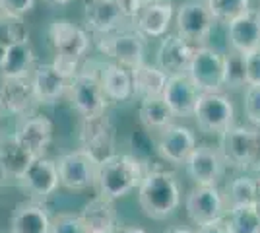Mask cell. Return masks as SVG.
<instances>
[{
    "mask_svg": "<svg viewBox=\"0 0 260 233\" xmlns=\"http://www.w3.org/2000/svg\"><path fill=\"white\" fill-rule=\"evenodd\" d=\"M128 22L120 8L119 0H86L84 2V23L93 35H107L122 29Z\"/></svg>",
    "mask_w": 260,
    "mask_h": 233,
    "instance_id": "16",
    "label": "cell"
},
{
    "mask_svg": "<svg viewBox=\"0 0 260 233\" xmlns=\"http://www.w3.org/2000/svg\"><path fill=\"white\" fill-rule=\"evenodd\" d=\"M247 86V55L231 49L225 53V70H223V88L241 89Z\"/></svg>",
    "mask_w": 260,
    "mask_h": 233,
    "instance_id": "34",
    "label": "cell"
},
{
    "mask_svg": "<svg viewBox=\"0 0 260 233\" xmlns=\"http://www.w3.org/2000/svg\"><path fill=\"white\" fill-rule=\"evenodd\" d=\"M165 233H196V231L188 229V227H171V229H167Z\"/></svg>",
    "mask_w": 260,
    "mask_h": 233,
    "instance_id": "43",
    "label": "cell"
},
{
    "mask_svg": "<svg viewBox=\"0 0 260 233\" xmlns=\"http://www.w3.org/2000/svg\"><path fill=\"white\" fill-rule=\"evenodd\" d=\"M51 233H86L80 214H58L53 218Z\"/></svg>",
    "mask_w": 260,
    "mask_h": 233,
    "instance_id": "37",
    "label": "cell"
},
{
    "mask_svg": "<svg viewBox=\"0 0 260 233\" xmlns=\"http://www.w3.org/2000/svg\"><path fill=\"white\" fill-rule=\"evenodd\" d=\"M223 70H225V53L208 45H198L186 74L192 78V82L200 91H221Z\"/></svg>",
    "mask_w": 260,
    "mask_h": 233,
    "instance_id": "11",
    "label": "cell"
},
{
    "mask_svg": "<svg viewBox=\"0 0 260 233\" xmlns=\"http://www.w3.org/2000/svg\"><path fill=\"white\" fill-rule=\"evenodd\" d=\"M80 218L84 222L86 233H117V212L113 206V200L98 194L89 200L80 212Z\"/></svg>",
    "mask_w": 260,
    "mask_h": 233,
    "instance_id": "26",
    "label": "cell"
},
{
    "mask_svg": "<svg viewBox=\"0 0 260 233\" xmlns=\"http://www.w3.org/2000/svg\"><path fill=\"white\" fill-rule=\"evenodd\" d=\"M2 179H4V177H2V173H0V185H2Z\"/></svg>",
    "mask_w": 260,
    "mask_h": 233,
    "instance_id": "49",
    "label": "cell"
},
{
    "mask_svg": "<svg viewBox=\"0 0 260 233\" xmlns=\"http://www.w3.org/2000/svg\"><path fill=\"white\" fill-rule=\"evenodd\" d=\"M219 152L225 163L237 169H254L258 155V130L256 126L233 124L219 134Z\"/></svg>",
    "mask_w": 260,
    "mask_h": 233,
    "instance_id": "5",
    "label": "cell"
},
{
    "mask_svg": "<svg viewBox=\"0 0 260 233\" xmlns=\"http://www.w3.org/2000/svg\"><path fill=\"white\" fill-rule=\"evenodd\" d=\"M117 233H146V231L140 229V227H119Z\"/></svg>",
    "mask_w": 260,
    "mask_h": 233,
    "instance_id": "42",
    "label": "cell"
},
{
    "mask_svg": "<svg viewBox=\"0 0 260 233\" xmlns=\"http://www.w3.org/2000/svg\"><path fill=\"white\" fill-rule=\"evenodd\" d=\"M35 51L31 41L12 45L0 60V76L2 78H23L31 76L35 70Z\"/></svg>",
    "mask_w": 260,
    "mask_h": 233,
    "instance_id": "28",
    "label": "cell"
},
{
    "mask_svg": "<svg viewBox=\"0 0 260 233\" xmlns=\"http://www.w3.org/2000/svg\"><path fill=\"white\" fill-rule=\"evenodd\" d=\"M256 12H258V18H260V6H258V10H256Z\"/></svg>",
    "mask_w": 260,
    "mask_h": 233,
    "instance_id": "50",
    "label": "cell"
},
{
    "mask_svg": "<svg viewBox=\"0 0 260 233\" xmlns=\"http://www.w3.org/2000/svg\"><path fill=\"white\" fill-rule=\"evenodd\" d=\"M60 187L68 190H86L95 187L99 159L84 148L62 154L56 159Z\"/></svg>",
    "mask_w": 260,
    "mask_h": 233,
    "instance_id": "7",
    "label": "cell"
},
{
    "mask_svg": "<svg viewBox=\"0 0 260 233\" xmlns=\"http://www.w3.org/2000/svg\"><path fill=\"white\" fill-rule=\"evenodd\" d=\"M138 119H140L144 128L159 132V130H163L167 124L173 122L175 115H173V111L169 109L167 101L163 99V95H157V97H146V99H140Z\"/></svg>",
    "mask_w": 260,
    "mask_h": 233,
    "instance_id": "30",
    "label": "cell"
},
{
    "mask_svg": "<svg viewBox=\"0 0 260 233\" xmlns=\"http://www.w3.org/2000/svg\"><path fill=\"white\" fill-rule=\"evenodd\" d=\"M223 196L228 202V208L254 204V200H256V179L249 177V175L233 179L228 185Z\"/></svg>",
    "mask_w": 260,
    "mask_h": 233,
    "instance_id": "32",
    "label": "cell"
},
{
    "mask_svg": "<svg viewBox=\"0 0 260 233\" xmlns=\"http://www.w3.org/2000/svg\"><path fill=\"white\" fill-rule=\"evenodd\" d=\"M144 175H146L144 165L136 155L115 152L99 159L95 189L98 194L115 202L138 189Z\"/></svg>",
    "mask_w": 260,
    "mask_h": 233,
    "instance_id": "1",
    "label": "cell"
},
{
    "mask_svg": "<svg viewBox=\"0 0 260 233\" xmlns=\"http://www.w3.org/2000/svg\"><path fill=\"white\" fill-rule=\"evenodd\" d=\"M200 93L202 91L198 89V86L188 74H175V76L167 78V84L163 89V99L167 101L175 117L188 119V117H194Z\"/></svg>",
    "mask_w": 260,
    "mask_h": 233,
    "instance_id": "18",
    "label": "cell"
},
{
    "mask_svg": "<svg viewBox=\"0 0 260 233\" xmlns=\"http://www.w3.org/2000/svg\"><path fill=\"white\" fill-rule=\"evenodd\" d=\"M223 220L228 223L229 233H260V220L252 204L228 208Z\"/></svg>",
    "mask_w": 260,
    "mask_h": 233,
    "instance_id": "33",
    "label": "cell"
},
{
    "mask_svg": "<svg viewBox=\"0 0 260 233\" xmlns=\"http://www.w3.org/2000/svg\"><path fill=\"white\" fill-rule=\"evenodd\" d=\"M196 233H229V227H228V223H225V220L221 218V220H216V222L200 225Z\"/></svg>",
    "mask_w": 260,
    "mask_h": 233,
    "instance_id": "41",
    "label": "cell"
},
{
    "mask_svg": "<svg viewBox=\"0 0 260 233\" xmlns=\"http://www.w3.org/2000/svg\"><path fill=\"white\" fill-rule=\"evenodd\" d=\"M173 20V4L169 0H152L134 20V29L144 37H163Z\"/></svg>",
    "mask_w": 260,
    "mask_h": 233,
    "instance_id": "24",
    "label": "cell"
},
{
    "mask_svg": "<svg viewBox=\"0 0 260 233\" xmlns=\"http://www.w3.org/2000/svg\"><path fill=\"white\" fill-rule=\"evenodd\" d=\"M225 159L219 148L210 144H196L192 154L188 155L184 169L196 185H217L225 171Z\"/></svg>",
    "mask_w": 260,
    "mask_h": 233,
    "instance_id": "15",
    "label": "cell"
},
{
    "mask_svg": "<svg viewBox=\"0 0 260 233\" xmlns=\"http://www.w3.org/2000/svg\"><path fill=\"white\" fill-rule=\"evenodd\" d=\"M101 86L107 99L113 103H124L130 97H134L132 74L128 68L120 66L117 62L101 64Z\"/></svg>",
    "mask_w": 260,
    "mask_h": 233,
    "instance_id": "27",
    "label": "cell"
},
{
    "mask_svg": "<svg viewBox=\"0 0 260 233\" xmlns=\"http://www.w3.org/2000/svg\"><path fill=\"white\" fill-rule=\"evenodd\" d=\"M194 148L196 134L184 124L171 122L163 130L157 132L155 150H157V154H159L163 161H167L171 165H184Z\"/></svg>",
    "mask_w": 260,
    "mask_h": 233,
    "instance_id": "14",
    "label": "cell"
},
{
    "mask_svg": "<svg viewBox=\"0 0 260 233\" xmlns=\"http://www.w3.org/2000/svg\"><path fill=\"white\" fill-rule=\"evenodd\" d=\"M194 119L204 134L219 136L235 124V107L221 91H202L196 103Z\"/></svg>",
    "mask_w": 260,
    "mask_h": 233,
    "instance_id": "6",
    "label": "cell"
},
{
    "mask_svg": "<svg viewBox=\"0 0 260 233\" xmlns=\"http://www.w3.org/2000/svg\"><path fill=\"white\" fill-rule=\"evenodd\" d=\"M2 86H4V78L0 76V97H2Z\"/></svg>",
    "mask_w": 260,
    "mask_h": 233,
    "instance_id": "48",
    "label": "cell"
},
{
    "mask_svg": "<svg viewBox=\"0 0 260 233\" xmlns=\"http://www.w3.org/2000/svg\"><path fill=\"white\" fill-rule=\"evenodd\" d=\"M196 51V45L188 43L179 34H165L155 53V64L167 76L186 74L190 60Z\"/></svg>",
    "mask_w": 260,
    "mask_h": 233,
    "instance_id": "17",
    "label": "cell"
},
{
    "mask_svg": "<svg viewBox=\"0 0 260 233\" xmlns=\"http://www.w3.org/2000/svg\"><path fill=\"white\" fill-rule=\"evenodd\" d=\"M53 132L54 126L51 119H47L43 115H29L20 121L16 126L14 134L18 136V140L22 142L35 157L47 155V150L53 142Z\"/></svg>",
    "mask_w": 260,
    "mask_h": 233,
    "instance_id": "21",
    "label": "cell"
},
{
    "mask_svg": "<svg viewBox=\"0 0 260 233\" xmlns=\"http://www.w3.org/2000/svg\"><path fill=\"white\" fill-rule=\"evenodd\" d=\"M51 229L53 218L41 200H23L12 212L8 233H51Z\"/></svg>",
    "mask_w": 260,
    "mask_h": 233,
    "instance_id": "20",
    "label": "cell"
},
{
    "mask_svg": "<svg viewBox=\"0 0 260 233\" xmlns=\"http://www.w3.org/2000/svg\"><path fill=\"white\" fill-rule=\"evenodd\" d=\"M27 39H29V29L23 22V18L8 16L0 12V60L12 45L22 43Z\"/></svg>",
    "mask_w": 260,
    "mask_h": 233,
    "instance_id": "31",
    "label": "cell"
},
{
    "mask_svg": "<svg viewBox=\"0 0 260 233\" xmlns=\"http://www.w3.org/2000/svg\"><path fill=\"white\" fill-rule=\"evenodd\" d=\"M47 2H51V4H56V6H66V4H70L72 0H47Z\"/></svg>",
    "mask_w": 260,
    "mask_h": 233,
    "instance_id": "45",
    "label": "cell"
},
{
    "mask_svg": "<svg viewBox=\"0 0 260 233\" xmlns=\"http://www.w3.org/2000/svg\"><path fill=\"white\" fill-rule=\"evenodd\" d=\"M208 6L216 22L228 25L250 10V0H208Z\"/></svg>",
    "mask_w": 260,
    "mask_h": 233,
    "instance_id": "35",
    "label": "cell"
},
{
    "mask_svg": "<svg viewBox=\"0 0 260 233\" xmlns=\"http://www.w3.org/2000/svg\"><path fill=\"white\" fill-rule=\"evenodd\" d=\"M120 2V8L124 12V16H126V20L128 22H134L136 18H138V14L144 10V6L148 4V2H152V0H119Z\"/></svg>",
    "mask_w": 260,
    "mask_h": 233,
    "instance_id": "40",
    "label": "cell"
},
{
    "mask_svg": "<svg viewBox=\"0 0 260 233\" xmlns=\"http://www.w3.org/2000/svg\"><path fill=\"white\" fill-rule=\"evenodd\" d=\"M142 212L152 220H167L181 206V185L175 173L165 169L146 171L138 187Z\"/></svg>",
    "mask_w": 260,
    "mask_h": 233,
    "instance_id": "2",
    "label": "cell"
},
{
    "mask_svg": "<svg viewBox=\"0 0 260 233\" xmlns=\"http://www.w3.org/2000/svg\"><path fill=\"white\" fill-rule=\"evenodd\" d=\"M35 0H0V8L4 14L8 16H18V18H23V14L31 12Z\"/></svg>",
    "mask_w": 260,
    "mask_h": 233,
    "instance_id": "38",
    "label": "cell"
},
{
    "mask_svg": "<svg viewBox=\"0 0 260 233\" xmlns=\"http://www.w3.org/2000/svg\"><path fill=\"white\" fill-rule=\"evenodd\" d=\"M70 101L82 117H93L107 111L109 99L101 86V64L89 62L80 66L70 80Z\"/></svg>",
    "mask_w": 260,
    "mask_h": 233,
    "instance_id": "4",
    "label": "cell"
},
{
    "mask_svg": "<svg viewBox=\"0 0 260 233\" xmlns=\"http://www.w3.org/2000/svg\"><path fill=\"white\" fill-rule=\"evenodd\" d=\"M243 111L250 124L260 126V86H247L243 97Z\"/></svg>",
    "mask_w": 260,
    "mask_h": 233,
    "instance_id": "36",
    "label": "cell"
},
{
    "mask_svg": "<svg viewBox=\"0 0 260 233\" xmlns=\"http://www.w3.org/2000/svg\"><path fill=\"white\" fill-rule=\"evenodd\" d=\"M98 49L101 55L109 56L111 60H115L117 64L128 70L142 64L146 56L144 35H140L138 31H130V29H119L113 34L99 35Z\"/></svg>",
    "mask_w": 260,
    "mask_h": 233,
    "instance_id": "8",
    "label": "cell"
},
{
    "mask_svg": "<svg viewBox=\"0 0 260 233\" xmlns=\"http://www.w3.org/2000/svg\"><path fill=\"white\" fill-rule=\"evenodd\" d=\"M254 212H256V216H258V220H260V200H254Z\"/></svg>",
    "mask_w": 260,
    "mask_h": 233,
    "instance_id": "46",
    "label": "cell"
},
{
    "mask_svg": "<svg viewBox=\"0 0 260 233\" xmlns=\"http://www.w3.org/2000/svg\"><path fill=\"white\" fill-rule=\"evenodd\" d=\"M0 10H2V8H0Z\"/></svg>",
    "mask_w": 260,
    "mask_h": 233,
    "instance_id": "51",
    "label": "cell"
},
{
    "mask_svg": "<svg viewBox=\"0 0 260 233\" xmlns=\"http://www.w3.org/2000/svg\"><path fill=\"white\" fill-rule=\"evenodd\" d=\"M49 39L54 49L53 64L66 78H70L80 70V62L86 58L89 51V34L68 20H54L49 27Z\"/></svg>",
    "mask_w": 260,
    "mask_h": 233,
    "instance_id": "3",
    "label": "cell"
},
{
    "mask_svg": "<svg viewBox=\"0 0 260 233\" xmlns=\"http://www.w3.org/2000/svg\"><path fill=\"white\" fill-rule=\"evenodd\" d=\"M228 39L231 49L249 55L260 49V18L256 10H249L245 16L228 23Z\"/></svg>",
    "mask_w": 260,
    "mask_h": 233,
    "instance_id": "25",
    "label": "cell"
},
{
    "mask_svg": "<svg viewBox=\"0 0 260 233\" xmlns=\"http://www.w3.org/2000/svg\"><path fill=\"white\" fill-rule=\"evenodd\" d=\"M31 82L37 105H54L70 88V78H66L53 62L37 64L31 74Z\"/></svg>",
    "mask_w": 260,
    "mask_h": 233,
    "instance_id": "19",
    "label": "cell"
},
{
    "mask_svg": "<svg viewBox=\"0 0 260 233\" xmlns=\"http://www.w3.org/2000/svg\"><path fill=\"white\" fill-rule=\"evenodd\" d=\"M35 93H33L31 76L23 78H4L2 86V97H0V111L23 117L35 105Z\"/></svg>",
    "mask_w": 260,
    "mask_h": 233,
    "instance_id": "23",
    "label": "cell"
},
{
    "mask_svg": "<svg viewBox=\"0 0 260 233\" xmlns=\"http://www.w3.org/2000/svg\"><path fill=\"white\" fill-rule=\"evenodd\" d=\"M132 74V88L134 97L146 99V97H157L163 95V89L167 84V74L157 64H148L146 60L130 70Z\"/></svg>",
    "mask_w": 260,
    "mask_h": 233,
    "instance_id": "29",
    "label": "cell"
},
{
    "mask_svg": "<svg viewBox=\"0 0 260 233\" xmlns=\"http://www.w3.org/2000/svg\"><path fill=\"white\" fill-rule=\"evenodd\" d=\"M184 208H186L188 220L200 227L204 223L225 218L228 202L223 192L217 189V185H196L186 194Z\"/></svg>",
    "mask_w": 260,
    "mask_h": 233,
    "instance_id": "12",
    "label": "cell"
},
{
    "mask_svg": "<svg viewBox=\"0 0 260 233\" xmlns=\"http://www.w3.org/2000/svg\"><path fill=\"white\" fill-rule=\"evenodd\" d=\"M80 148L87 150L98 159L115 154V142H117V126L105 113H99L93 117H82L80 128H78Z\"/></svg>",
    "mask_w": 260,
    "mask_h": 233,
    "instance_id": "10",
    "label": "cell"
},
{
    "mask_svg": "<svg viewBox=\"0 0 260 233\" xmlns=\"http://www.w3.org/2000/svg\"><path fill=\"white\" fill-rule=\"evenodd\" d=\"M18 183L33 200H49L60 187L56 159H51L47 155L35 157L25 173L18 179Z\"/></svg>",
    "mask_w": 260,
    "mask_h": 233,
    "instance_id": "13",
    "label": "cell"
},
{
    "mask_svg": "<svg viewBox=\"0 0 260 233\" xmlns=\"http://www.w3.org/2000/svg\"><path fill=\"white\" fill-rule=\"evenodd\" d=\"M256 130H258V155H256V163L252 171H260V126H256Z\"/></svg>",
    "mask_w": 260,
    "mask_h": 233,
    "instance_id": "44",
    "label": "cell"
},
{
    "mask_svg": "<svg viewBox=\"0 0 260 233\" xmlns=\"http://www.w3.org/2000/svg\"><path fill=\"white\" fill-rule=\"evenodd\" d=\"M35 155L18 140L14 132H0V173L4 179H18L31 165Z\"/></svg>",
    "mask_w": 260,
    "mask_h": 233,
    "instance_id": "22",
    "label": "cell"
},
{
    "mask_svg": "<svg viewBox=\"0 0 260 233\" xmlns=\"http://www.w3.org/2000/svg\"><path fill=\"white\" fill-rule=\"evenodd\" d=\"M247 86H260V49L247 55Z\"/></svg>",
    "mask_w": 260,
    "mask_h": 233,
    "instance_id": "39",
    "label": "cell"
},
{
    "mask_svg": "<svg viewBox=\"0 0 260 233\" xmlns=\"http://www.w3.org/2000/svg\"><path fill=\"white\" fill-rule=\"evenodd\" d=\"M177 34L192 45H204L210 37L216 18L208 6V0H186L179 6L177 16Z\"/></svg>",
    "mask_w": 260,
    "mask_h": 233,
    "instance_id": "9",
    "label": "cell"
},
{
    "mask_svg": "<svg viewBox=\"0 0 260 233\" xmlns=\"http://www.w3.org/2000/svg\"><path fill=\"white\" fill-rule=\"evenodd\" d=\"M256 200H260V175L256 177Z\"/></svg>",
    "mask_w": 260,
    "mask_h": 233,
    "instance_id": "47",
    "label": "cell"
}]
</instances>
